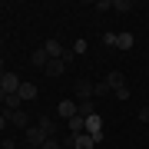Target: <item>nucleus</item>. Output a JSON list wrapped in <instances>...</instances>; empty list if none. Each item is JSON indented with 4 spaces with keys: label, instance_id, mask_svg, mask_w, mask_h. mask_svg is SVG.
Instances as JSON below:
<instances>
[{
    "label": "nucleus",
    "instance_id": "nucleus-13",
    "mask_svg": "<svg viewBox=\"0 0 149 149\" xmlns=\"http://www.w3.org/2000/svg\"><path fill=\"white\" fill-rule=\"evenodd\" d=\"M66 123H70V136L86 133V119H83V116H73V119H66Z\"/></svg>",
    "mask_w": 149,
    "mask_h": 149
},
{
    "label": "nucleus",
    "instance_id": "nucleus-4",
    "mask_svg": "<svg viewBox=\"0 0 149 149\" xmlns=\"http://www.w3.org/2000/svg\"><path fill=\"white\" fill-rule=\"evenodd\" d=\"M20 86H23V80H20L17 73H10V70H7L3 80H0V90H3V93H20Z\"/></svg>",
    "mask_w": 149,
    "mask_h": 149
},
{
    "label": "nucleus",
    "instance_id": "nucleus-14",
    "mask_svg": "<svg viewBox=\"0 0 149 149\" xmlns=\"http://www.w3.org/2000/svg\"><path fill=\"white\" fill-rule=\"evenodd\" d=\"M93 143H96V139H93V136H86V133L73 136V149H93Z\"/></svg>",
    "mask_w": 149,
    "mask_h": 149
},
{
    "label": "nucleus",
    "instance_id": "nucleus-26",
    "mask_svg": "<svg viewBox=\"0 0 149 149\" xmlns=\"http://www.w3.org/2000/svg\"><path fill=\"white\" fill-rule=\"evenodd\" d=\"M0 50H3V40H0Z\"/></svg>",
    "mask_w": 149,
    "mask_h": 149
},
{
    "label": "nucleus",
    "instance_id": "nucleus-23",
    "mask_svg": "<svg viewBox=\"0 0 149 149\" xmlns=\"http://www.w3.org/2000/svg\"><path fill=\"white\" fill-rule=\"evenodd\" d=\"M3 126H10V123H7V116H3V113H0V129H3Z\"/></svg>",
    "mask_w": 149,
    "mask_h": 149
},
{
    "label": "nucleus",
    "instance_id": "nucleus-18",
    "mask_svg": "<svg viewBox=\"0 0 149 149\" xmlns=\"http://www.w3.org/2000/svg\"><path fill=\"white\" fill-rule=\"evenodd\" d=\"M109 93H113V90H109V83H106V80L93 86V100H100V96H109Z\"/></svg>",
    "mask_w": 149,
    "mask_h": 149
},
{
    "label": "nucleus",
    "instance_id": "nucleus-5",
    "mask_svg": "<svg viewBox=\"0 0 149 149\" xmlns=\"http://www.w3.org/2000/svg\"><path fill=\"white\" fill-rule=\"evenodd\" d=\"M86 136H93L96 143H100V139H103V116H100V113L86 119Z\"/></svg>",
    "mask_w": 149,
    "mask_h": 149
},
{
    "label": "nucleus",
    "instance_id": "nucleus-3",
    "mask_svg": "<svg viewBox=\"0 0 149 149\" xmlns=\"http://www.w3.org/2000/svg\"><path fill=\"white\" fill-rule=\"evenodd\" d=\"M23 143H27L30 149H40L43 143H47V136L40 133V126H30V129H23Z\"/></svg>",
    "mask_w": 149,
    "mask_h": 149
},
{
    "label": "nucleus",
    "instance_id": "nucleus-9",
    "mask_svg": "<svg viewBox=\"0 0 149 149\" xmlns=\"http://www.w3.org/2000/svg\"><path fill=\"white\" fill-rule=\"evenodd\" d=\"M37 126H40V133L47 136V139H53V136H56V123L50 119V116H40V123H37Z\"/></svg>",
    "mask_w": 149,
    "mask_h": 149
},
{
    "label": "nucleus",
    "instance_id": "nucleus-17",
    "mask_svg": "<svg viewBox=\"0 0 149 149\" xmlns=\"http://www.w3.org/2000/svg\"><path fill=\"white\" fill-rule=\"evenodd\" d=\"M20 100H37V86H33V83H23L20 86Z\"/></svg>",
    "mask_w": 149,
    "mask_h": 149
},
{
    "label": "nucleus",
    "instance_id": "nucleus-12",
    "mask_svg": "<svg viewBox=\"0 0 149 149\" xmlns=\"http://www.w3.org/2000/svg\"><path fill=\"white\" fill-rule=\"evenodd\" d=\"M30 63H33V66H40V70H47V63H50V53H47V50H33Z\"/></svg>",
    "mask_w": 149,
    "mask_h": 149
},
{
    "label": "nucleus",
    "instance_id": "nucleus-25",
    "mask_svg": "<svg viewBox=\"0 0 149 149\" xmlns=\"http://www.w3.org/2000/svg\"><path fill=\"white\" fill-rule=\"evenodd\" d=\"M17 149H30V146H17Z\"/></svg>",
    "mask_w": 149,
    "mask_h": 149
},
{
    "label": "nucleus",
    "instance_id": "nucleus-16",
    "mask_svg": "<svg viewBox=\"0 0 149 149\" xmlns=\"http://www.w3.org/2000/svg\"><path fill=\"white\" fill-rule=\"evenodd\" d=\"M20 103H23V100H20V93H7L3 109H10V113H13V109H20Z\"/></svg>",
    "mask_w": 149,
    "mask_h": 149
},
{
    "label": "nucleus",
    "instance_id": "nucleus-10",
    "mask_svg": "<svg viewBox=\"0 0 149 149\" xmlns=\"http://www.w3.org/2000/svg\"><path fill=\"white\" fill-rule=\"evenodd\" d=\"M60 116H63V119H73V116H80V113H76V100H63V103H60Z\"/></svg>",
    "mask_w": 149,
    "mask_h": 149
},
{
    "label": "nucleus",
    "instance_id": "nucleus-24",
    "mask_svg": "<svg viewBox=\"0 0 149 149\" xmlns=\"http://www.w3.org/2000/svg\"><path fill=\"white\" fill-rule=\"evenodd\" d=\"M3 100H7V93H3V90H0V106H3Z\"/></svg>",
    "mask_w": 149,
    "mask_h": 149
},
{
    "label": "nucleus",
    "instance_id": "nucleus-2",
    "mask_svg": "<svg viewBox=\"0 0 149 149\" xmlns=\"http://www.w3.org/2000/svg\"><path fill=\"white\" fill-rule=\"evenodd\" d=\"M3 116H7V123H10V126H17V129H30L33 126V123H30V116H27V113H23V109H3Z\"/></svg>",
    "mask_w": 149,
    "mask_h": 149
},
{
    "label": "nucleus",
    "instance_id": "nucleus-22",
    "mask_svg": "<svg viewBox=\"0 0 149 149\" xmlns=\"http://www.w3.org/2000/svg\"><path fill=\"white\" fill-rule=\"evenodd\" d=\"M40 149H60V143H56V136H53V139H47V143H43Z\"/></svg>",
    "mask_w": 149,
    "mask_h": 149
},
{
    "label": "nucleus",
    "instance_id": "nucleus-1",
    "mask_svg": "<svg viewBox=\"0 0 149 149\" xmlns=\"http://www.w3.org/2000/svg\"><path fill=\"white\" fill-rule=\"evenodd\" d=\"M106 83H109V90L116 93V100H129V86H126V80H123V73L113 70V73L106 76Z\"/></svg>",
    "mask_w": 149,
    "mask_h": 149
},
{
    "label": "nucleus",
    "instance_id": "nucleus-8",
    "mask_svg": "<svg viewBox=\"0 0 149 149\" xmlns=\"http://www.w3.org/2000/svg\"><path fill=\"white\" fill-rule=\"evenodd\" d=\"M43 50H47V53H50V60H60V56H63V43H60V40H47V43H43Z\"/></svg>",
    "mask_w": 149,
    "mask_h": 149
},
{
    "label": "nucleus",
    "instance_id": "nucleus-19",
    "mask_svg": "<svg viewBox=\"0 0 149 149\" xmlns=\"http://www.w3.org/2000/svg\"><path fill=\"white\" fill-rule=\"evenodd\" d=\"M113 10H119V13H129V10H133V0H113Z\"/></svg>",
    "mask_w": 149,
    "mask_h": 149
},
{
    "label": "nucleus",
    "instance_id": "nucleus-15",
    "mask_svg": "<svg viewBox=\"0 0 149 149\" xmlns=\"http://www.w3.org/2000/svg\"><path fill=\"white\" fill-rule=\"evenodd\" d=\"M63 66H66L63 60H50V63H47V70H43V73H47V76H53V80H56V76L63 73Z\"/></svg>",
    "mask_w": 149,
    "mask_h": 149
},
{
    "label": "nucleus",
    "instance_id": "nucleus-11",
    "mask_svg": "<svg viewBox=\"0 0 149 149\" xmlns=\"http://www.w3.org/2000/svg\"><path fill=\"white\" fill-rule=\"evenodd\" d=\"M133 33H116V43H113V47H116V50H133Z\"/></svg>",
    "mask_w": 149,
    "mask_h": 149
},
{
    "label": "nucleus",
    "instance_id": "nucleus-7",
    "mask_svg": "<svg viewBox=\"0 0 149 149\" xmlns=\"http://www.w3.org/2000/svg\"><path fill=\"white\" fill-rule=\"evenodd\" d=\"M76 113L83 119H90V116H96V103L93 100H76Z\"/></svg>",
    "mask_w": 149,
    "mask_h": 149
},
{
    "label": "nucleus",
    "instance_id": "nucleus-6",
    "mask_svg": "<svg viewBox=\"0 0 149 149\" xmlns=\"http://www.w3.org/2000/svg\"><path fill=\"white\" fill-rule=\"evenodd\" d=\"M73 93H76V100H93V83L90 80H80L73 86Z\"/></svg>",
    "mask_w": 149,
    "mask_h": 149
},
{
    "label": "nucleus",
    "instance_id": "nucleus-21",
    "mask_svg": "<svg viewBox=\"0 0 149 149\" xmlns=\"http://www.w3.org/2000/svg\"><path fill=\"white\" fill-rule=\"evenodd\" d=\"M136 116H139V123H149V106H143V109L136 113Z\"/></svg>",
    "mask_w": 149,
    "mask_h": 149
},
{
    "label": "nucleus",
    "instance_id": "nucleus-20",
    "mask_svg": "<svg viewBox=\"0 0 149 149\" xmlns=\"http://www.w3.org/2000/svg\"><path fill=\"white\" fill-rule=\"evenodd\" d=\"M106 10H113V0H100L96 3V13H106Z\"/></svg>",
    "mask_w": 149,
    "mask_h": 149
}]
</instances>
